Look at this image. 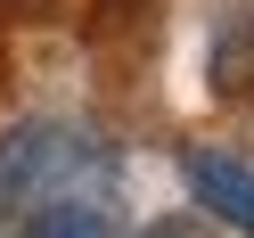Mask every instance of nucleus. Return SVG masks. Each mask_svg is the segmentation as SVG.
I'll return each mask as SVG.
<instances>
[{
	"instance_id": "obj_1",
	"label": "nucleus",
	"mask_w": 254,
	"mask_h": 238,
	"mask_svg": "<svg viewBox=\"0 0 254 238\" xmlns=\"http://www.w3.org/2000/svg\"><path fill=\"white\" fill-rule=\"evenodd\" d=\"M99 172H107V148L82 123L41 115V123L0 132V238L17 230L41 197H58V189H74V181H99Z\"/></svg>"
},
{
	"instance_id": "obj_2",
	"label": "nucleus",
	"mask_w": 254,
	"mask_h": 238,
	"mask_svg": "<svg viewBox=\"0 0 254 238\" xmlns=\"http://www.w3.org/2000/svg\"><path fill=\"white\" fill-rule=\"evenodd\" d=\"M181 181L197 189L205 214H221L230 230L254 238V172H246V164H230V156H213V148H189V156H181Z\"/></svg>"
},
{
	"instance_id": "obj_3",
	"label": "nucleus",
	"mask_w": 254,
	"mask_h": 238,
	"mask_svg": "<svg viewBox=\"0 0 254 238\" xmlns=\"http://www.w3.org/2000/svg\"><path fill=\"white\" fill-rule=\"evenodd\" d=\"M8 238H115V222H107L99 197H82V189H58V197H41L33 214L17 222Z\"/></svg>"
},
{
	"instance_id": "obj_4",
	"label": "nucleus",
	"mask_w": 254,
	"mask_h": 238,
	"mask_svg": "<svg viewBox=\"0 0 254 238\" xmlns=\"http://www.w3.org/2000/svg\"><path fill=\"white\" fill-rule=\"evenodd\" d=\"M246 82H254V17H246V8H230L221 33H213V90H221V99H238Z\"/></svg>"
}]
</instances>
